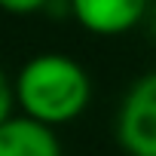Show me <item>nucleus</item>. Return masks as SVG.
Wrapping results in <instances>:
<instances>
[{
  "label": "nucleus",
  "mask_w": 156,
  "mask_h": 156,
  "mask_svg": "<svg viewBox=\"0 0 156 156\" xmlns=\"http://www.w3.org/2000/svg\"><path fill=\"white\" fill-rule=\"evenodd\" d=\"M16 107L52 129L83 116L92 101L86 67L64 52H40L22 64L12 80Z\"/></svg>",
  "instance_id": "obj_1"
},
{
  "label": "nucleus",
  "mask_w": 156,
  "mask_h": 156,
  "mask_svg": "<svg viewBox=\"0 0 156 156\" xmlns=\"http://www.w3.org/2000/svg\"><path fill=\"white\" fill-rule=\"evenodd\" d=\"M113 135L126 153L156 156V70L138 76L122 95Z\"/></svg>",
  "instance_id": "obj_2"
},
{
  "label": "nucleus",
  "mask_w": 156,
  "mask_h": 156,
  "mask_svg": "<svg viewBox=\"0 0 156 156\" xmlns=\"http://www.w3.org/2000/svg\"><path fill=\"white\" fill-rule=\"evenodd\" d=\"M150 0H67V12L95 37H119L144 22Z\"/></svg>",
  "instance_id": "obj_3"
},
{
  "label": "nucleus",
  "mask_w": 156,
  "mask_h": 156,
  "mask_svg": "<svg viewBox=\"0 0 156 156\" xmlns=\"http://www.w3.org/2000/svg\"><path fill=\"white\" fill-rule=\"evenodd\" d=\"M55 153H61V141L52 126L16 110L6 119H0V156H55Z\"/></svg>",
  "instance_id": "obj_4"
},
{
  "label": "nucleus",
  "mask_w": 156,
  "mask_h": 156,
  "mask_svg": "<svg viewBox=\"0 0 156 156\" xmlns=\"http://www.w3.org/2000/svg\"><path fill=\"white\" fill-rule=\"evenodd\" d=\"M52 0H0V9L6 16H37L43 12Z\"/></svg>",
  "instance_id": "obj_5"
},
{
  "label": "nucleus",
  "mask_w": 156,
  "mask_h": 156,
  "mask_svg": "<svg viewBox=\"0 0 156 156\" xmlns=\"http://www.w3.org/2000/svg\"><path fill=\"white\" fill-rule=\"evenodd\" d=\"M16 110V92H12V80L6 76V70L0 67V119H6Z\"/></svg>",
  "instance_id": "obj_6"
},
{
  "label": "nucleus",
  "mask_w": 156,
  "mask_h": 156,
  "mask_svg": "<svg viewBox=\"0 0 156 156\" xmlns=\"http://www.w3.org/2000/svg\"><path fill=\"white\" fill-rule=\"evenodd\" d=\"M144 22H147V28H150V37L156 40V3L147 9V16H144Z\"/></svg>",
  "instance_id": "obj_7"
}]
</instances>
